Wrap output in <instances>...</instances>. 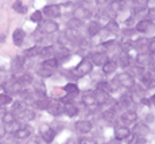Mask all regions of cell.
Listing matches in <instances>:
<instances>
[{"mask_svg":"<svg viewBox=\"0 0 155 144\" xmlns=\"http://www.w3.org/2000/svg\"><path fill=\"white\" fill-rule=\"evenodd\" d=\"M92 69H93L92 62L89 61V59L84 58V59H81V62H80L76 67H74L73 77H76V78H81V77H84V76H86V74L91 73Z\"/></svg>","mask_w":155,"mask_h":144,"instance_id":"obj_1","label":"cell"},{"mask_svg":"<svg viewBox=\"0 0 155 144\" xmlns=\"http://www.w3.org/2000/svg\"><path fill=\"white\" fill-rule=\"evenodd\" d=\"M3 90H5V93L10 96L19 94L22 92V85L18 82V80L15 77H11V78H7L3 82Z\"/></svg>","mask_w":155,"mask_h":144,"instance_id":"obj_2","label":"cell"},{"mask_svg":"<svg viewBox=\"0 0 155 144\" xmlns=\"http://www.w3.org/2000/svg\"><path fill=\"white\" fill-rule=\"evenodd\" d=\"M115 81L120 86H123V88H126V89H131V88L135 86V78H134L128 71H123V73H120L115 78Z\"/></svg>","mask_w":155,"mask_h":144,"instance_id":"obj_3","label":"cell"},{"mask_svg":"<svg viewBox=\"0 0 155 144\" xmlns=\"http://www.w3.org/2000/svg\"><path fill=\"white\" fill-rule=\"evenodd\" d=\"M46 110L53 116H61L64 113V104L58 100H50Z\"/></svg>","mask_w":155,"mask_h":144,"instance_id":"obj_4","label":"cell"},{"mask_svg":"<svg viewBox=\"0 0 155 144\" xmlns=\"http://www.w3.org/2000/svg\"><path fill=\"white\" fill-rule=\"evenodd\" d=\"M39 132H41V137H42L46 143H51L53 140H54V137H55V131L53 129L49 124L41 125Z\"/></svg>","mask_w":155,"mask_h":144,"instance_id":"obj_5","label":"cell"},{"mask_svg":"<svg viewBox=\"0 0 155 144\" xmlns=\"http://www.w3.org/2000/svg\"><path fill=\"white\" fill-rule=\"evenodd\" d=\"M39 30L43 32V34H54V32L58 31V23H55L54 20L47 19L41 22Z\"/></svg>","mask_w":155,"mask_h":144,"instance_id":"obj_6","label":"cell"},{"mask_svg":"<svg viewBox=\"0 0 155 144\" xmlns=\"http://www.w3.org/2000/svg\"><path fill=\"white\" fill-rule=\"evenodd\" d=\"M136 62H138L139 66H148L151 65L154 70V54L150 53H140L138 57H136Z\"/></svg>","mask_w":155,"mask_h":144,"instance_id":"obj_7","label":"cell"},{"mask_svg":"<svg viewBox=\"0 0 155 144\" xmlns=\"http://www.w3.org/2000/svg\"><path fill=\"white\" fill-rule=\"evenodd\" d=\"M74 18L78 20H85V19H89L92 16V11L89 8H86V5H78V7L74 8Z\"/></svg>","mask_w":155,"mask_h":144,"instance_id":"obj_8","label":"cell"},{"mask_svg":"<svg viewBox=\"0 0 155 144\" xmlns=\"http://www.w3.org/2000/svg\"><path fill=\"white\" fill-rule=\"evenodd\" d=\"M108 54L107 53H103V51H97V53H93L91 55V62L92 65H96V66H103L105 62H108Z\"/></svg>","mask_w":155,"mask_h":144,"instance_id":"obj_9","label":"cell"},{"mask_svg":"<svg viewBox=\"0 0 155 144\" xmlns=\"http://www.w3.org/2000/svg\"><path fill=\"white\" fill-rule=\"evenodd\" d=\"M42 14H45L47 18H58L61 16V5L58 4H50V5H46V7L43 8Z\"/></svg>","mask_w":155,"mask_h":144,"instance_id":"obj_10","label":"cell"},{"mask_svg":"<svg viewBox=\"0 0 155 144\" xmlns=\"http://www.w3.org/2000/svg\"><path fill=\"white\" fill-rule=\"evenodd\" d=\"M82 103H84L86 105V108H89L91 110H96L97 108H99V105H97L96 100H94L93 92H86V93H84V96H82Z\"/></svg>","mask_w":155,"mask_h":144,"instance_id":"obj_11","label":"cell"},{"mask_svg":"<svg viewBox=\"0 0 155 144\" xmlns=\"http://www.w3.org/2000/svg\"><path fill=\"white\" fill-rule=\"evenodd\" d=\"M132 133L135 137H140V139H143L144 136H147V135L150 133V128H148L146 124H143V123H139V124H136L135 127H134Z\"/></svg>","mask_w":155,"mask_h":144,"instance_id":"obj_12","label":"cell"},{"mask_svg":"<svg viewBox=\"0 0 155 144\" xmlns=\"http://www.w3.org/2000/svg\"><path fill=\"white\" fill-rule=\"evenodd\" d=\"M74 128L78 133H88L92 129V123L88 121V120H80L74 124Z\"/></svg>","mask_w":155,"mask_h":144,"instance_id":"obj_13","label":"cell"},{"mask_svg":"<svg viewBox=\"0 0 155 144\" xmlns=\"http://www.w3.org/2000/svg\"><path fill=\"white\" fill-rule=\"evenodd\" d=\"M64 104V113H66L69 117H74V116L78 115V108L76 106V104L71 103V101H66Z\"/></svg>","mask_w":155,"mask_h":144,"instance_id":"obj_14","label":"cell"},{"mask_svg":"<svg viewBox=\"0 0 155 144\" xmlns=\"http://www.w3.org/2000/svg\"><path fill=\"white\" fill-rule=\"evenodd\" d=\"M136 119H138V113L132 109H127L126 112H123L121 115V121L124 124H131V123H135Z\"/></svg>","mask_w":155,"mask_h":144,"instance_id":"obj_15","label":"cell"},{"mask_svg":"<svg viewBox=\"0 0 155 144\" xmlns=\"http://www.w3.org/2000/svg\"><path fill=\"white\" fill-rule=\"evenodd\" d=\"M23 66H25V57L23 55L14 57L12 61H11V70H12L14 73H16V71L22 70Z\"/></svg>","mask_w":155,"mask_h":144,"instance_id":"obj_16","label":"cell"},{"mask_svg":"<svg viewBox=\"0 0 155 144\" xmlns=\"http://www.w3.org/2000/svg\"><path fill=\"white\" fill-rule=\"evenodd\" d=\"M142 83L146 86V88H153L154 86V71H144V73L140 76Z\"/></svg>","mask_w":155,"mask_h":144,"instance_id":"obj_17","label":"cell"},{"mask_svg":"<svg viewBox=\"0 0 155 144\" xmlns=\"http://www.w3.org/2000/svg\"><path fill=\"white\" fill-rule=\"evenodd\" d=\"M32 135V128L28 127V125H23L20 129H18L16 132L14 133V136L16 139H27Z\"/></svg>","mask_w":155,"mask_h":144,"instance_id":"obj_18","label":"cell"},{"mask_svg":"<svg viewBox=\"0 0 155 144\" xmlns=\"http://www.w3.org/2000/svg\"><path fill=\"white\" fill-rule=\"evenodd\" d=\"M131 135L130 129L127 127H116L115 128V139L116 140H124Z\"/></svg>","mask_w":155,"mask_h":144,"instance_id":"obj_19","label":"cell"},{"mask_svg":"<svg viewBox=\"0 0 155 144\" xmlns=\"http://www.w3.org/2000/svg\"><path fill=\"white\" fill-rule=\"evenodd\" d=\"M26 109H27V104H26L25 101H15L12 104V113L16 117L22 115Z\"/></svg>","mask_w":155,"mask_h":144,"instance_id":"obj_20","label":"cell"},{"mask_svg":"<svg viewBox=\"0 0 155 144\" xmlns=\"http://www.w3.org/2000/svg\"><path fill=\"white\" fill-rule=\"evenodd\" d=\"M25 37H26V32L23 31L22 28H16L14 31V34H12L14 43L16 44V46H20V44L23 43V41H25Z\"/></svg>","mask_w":155,"mask_h":144,"instance_id":"obj_21","label":"cell"},{"mask_svg":"<svg viewBox=\"0 0 155 144\" xmlns=\"http://www.w3.org/2000/svg\"><path fill=\"white\" fill-rule=\"evenodd\" d=\"M134 103V98H132V96L131 94H123L120 97V100H119V106H123V108H126V109H130V106L132 105Z\"/></svg>","mask_w":155,"mask_h":144,"instance_id":"obj_22","label":"cell"},{"mask_svg":"<svg viewBox=\"0 0 155 144\" xmlns=\"http://www.w3.org/2000/svg\"><path fill=\"white\" fill-rule=\"evenodd\" d=\"M151 27H153V22H151V20H140V22L136 25L135 30L138 32H147Z\"/></svg>","mask_w":155,"mask_h":144,"instance_id":"obj_23","label":"cell"},{"mask_svg":"<svg viewBox=\"0 0 155 144\" xmlns=\"http://www.w3.org/2000/svg\"><path fill=\"white\" fill-rule=\"evenodd\" d=\"M96 90L109 94V93L112 92V86H111V83L107 82V81H100V82H97V85H96Z\"/></svg>","mask_w":155,"mask_h":144,"instance_id":"obj_24","label":"cell"},{"mask_svg":"<svg viewBox=\"0 0 155 144\" xmlns=\"http://www.w3.org/2000/svg\"><path fill=\"white\" fill-rule=\"evenodd\" d=\"M39 57H42V58H45V59L55 58V57H54V46H46V47H42V51H41Z\"/></svg>","mask_w":155,"mask_h":144,"instance_id":"obj_25","label":"cell"},{"mask_svg":"<svg viewBox=\"0 0 155 144\" xmlns=\"http://www.w3.org/2000/svg\"><path fill=\"white\" fill-rule=\"evenodd\" d=\"M100 32V23L99 22H91L88 25V35L89 37H94Z\"/></svg>","mask_w":155,"mask_h":144,"instance_id":"obj_26","label":"cell"},{"mask_svg":"<svg viewBox=\"0 0 155 144\" xmlns=\"http://www.w3.org/2000/svg\"><path fill=\"white\" fill-rule=\"evenodd\" d=\"M117 69V62L116 61H108L103 65V71L105 74H111Z\"/></svg>","mask_w":155,"mask_h":144,"instance_id":"obj_27","label":"cell"},{"mask_svg":"<svg viewBox=\"0 0 155 144\" xmlns=\"http://www.w3.org/2000/svg\"><path fill=\"white\" fill-rule=\"evenodd\" d=\"M54 69H50V67H46V66H41L38 69V76L42 77V78H47V77H51L54 74Z\"/></svg>","mask_w":155,"mask_h":144,"instance_id":"obj_28","label":"cell"},{"mask_svg":"<svg viewBox=\"0 0 155 144\" xmlns=\"http://www.w3.org/2000/svg\"><path fill=\"white\" fill-rule=\"evenodd\" d=\"M23 125L20 124L18 120H15V121H12V123H10V124H5L4 125V128H5V132H11V133H15L18 129H20Z\"/></svg>","mask_w":155,"mask_h":144,"instance_id":"obj_29","label":"cell"},{"mask_svg":"<svg viewBox=\"0 0 155 144\" xmlns=\"http://www.w3.org/2000/svg\"><path fill=\"white\" fill-rule=\"evenodd\" d=\"M42 51V46H34L31 47V49L26 50L25 51V55L28 57V58H34V57H38Z\"/></svg>","mask_w":155,"mask_h":144,"instance_id":"obj_30","label":"cell"},{"mask_svg":"<svg viewBox=\"0 0 155 144\" xmlns=\"http://www.w3.org/2000/svg\"><path fill=\"white\" fill-rule=\"evenodd\" d=\"M148 42H150V39H146V38H139V39L135 42V47L140 53H143V50H144V49L148 50Z\"/></svg>","mask_w":155,"mask_h":144,"instance_id":"obj_31","label":"cell"},{"mask_svg":"<svg viewBox=\"0 0 155 144\" xmlns=\"http://www.w3.org/2000/svg\"><path fill=\"white\" fill-rule=\"evenodd\" d=\"M15 78L18 80V82L20 83V85H28V83H31L32 82V77L30 76L28 73H25V74H20V76H18V77H15Z\"/></svg>","mask_w":155,"mask_h":144,"instance_id":"obj_32","label":"cell"},{"mask_svg":"<svg viewBox=\"0 0 155 144\" xmlns=\"http://www.w3.org/2000/svg\"><path fill=\"white\" fill-rule=\"evenodd\" d=\"M64 90L65 93H68L69 96H76V94H78V92H80V89H78V86L76 85V83H68V85H65V88H64Z\"/></svg>","mask_w":155,"mask_h":144,"instance_id":"obj_33","label":"cell"},{"mask_svg":"<svg viewBox=\"0 0 155 144\" xmlns=\"http://www.w3.org/2000/svg\"><path fill=\"white\" fill-rule=\"evenodd\" d=\"M16 120V116L14 115L11 110H4V113H3L2 116V121L4 123V124H10V123H12Z\"/></svg>","mask_w":155,"mask_h":144,"instance_id":"obj_34","label":"cell"},{"mask_svg":"<svg viewBox=\"0 0 155 144\" xmlns=\"http://www.w3.org/2000/svg\"><path fill=\"white\" fill-rule=\"evenodd\" d=\"M131 64V57L130 54L127 53H123L120 57H119V65L121 66V67H128Z\"/></svg>","mask_w":155,"mask_h":144,"instance_id":"obj_35","label":"cell"},{"mask_svg":"<svg viewBox=\"0 0 155 144\" xmlns=\"http://www.w3.org/2000/svg\"><path fill=\"white\" fill-rule=\"evenodd\" d=\"M59 65V61L57 58H49V59H45L42 62V66H46V67H50V69H55L58 67Z\"/></svg>","mask_w":155,"mask_h":144,"instance_id":"obj_36","label":"cell"},{"mask_svg":"<svg viewBox=\"0 0 155 144\" xmlns=\"http://www.w3.org/2000/svg\"><path fill=\"white\" fill-rule=\"evenodd\" d=\"M12 103V97L7 93H0V106H5Z\"/></svg>","mask_w":155,"mask_h":144,"instance_id":"obj_37","label":"cell"},{"mask_svg":"<svg viewBox=\"0 0 155 144\" xmlns=\"http://www.w3.org/2000/svg\"><path fill=\"white\" fill-rule=\"evenodd\" d=\"M81 26H82V22L78 19H76V18H71L69 22H68L69 30H78V28H81Z\"/></svg>","mask_w":155,"mask_h":144,"instance_id":"obj_38","label":"cell"},{"mask_svg":"<svg viewBox=\"0 0 155 144\" xmlns=\"http://www.w3.org/2000/svg\"><path fill=\"white\" fill-rule=\"evenodd\" d=\"M49 98H38L37 101H35V106L38 108V109H47V105H49Z\"/></svg>","mask_w":155,"mask_h":144,"instance_id":"obj_39","label":"cell"},{"mask_svg":"<svg viewBox=\"0 0 155 144\" xmlns=\"http://www.w3.org/2000/svg\"><path fill=\"white\" fill-rule=\"evenodd\" d=\"M130 69H131V71H128V73H130L132 77L135 76V74H136V76H142V74L146 71L144 69H143V66H139V65L132 66V67H130Z\"/></svg>","mask_w":155,"mask_h":144,"instance_id":"obj_40","label":"cell"},{"mask_svg":"<svg viewBox=\"0 0 155 144\" xmlns=\"http://www.w3.org/2000/svg\"><path fill=\"white\" fill-rule=\"evenodd\" d=\"M14 10L16 11V12H19V14H25L26 11H27V8L25 7V5H23V3L22 2H19V0H16V2L14 3Z\"/></svg>","mask_w":155,"mask_h":144,"instance_id":"obj_41","label":"cell"},{"mask_svg":"<svg viewBox=\"0 0 155 144\" xmlns=\"http://www.w3.org/2000/svg\"><path fill=\"white\" fill-rule=\"evenodd\" d=\"M105 28H107V31L116 32L119 30V26H117V23H116L115 20H109V22L105 25Z\"/></svg>","mask_w":155,"mask_h":144,"instance_id":"obj_42","label":"cell"},{"mask_svg":"<svg viewBox=\"0 0 155 144\" xmlns=\"http://www.w3.org/2000/svg\"><path fill=\"white\" fill-rule=\"evenodd\" d=\"M42 18H43L42 11H35V12L31 15V20L35 23H41L42 22Z\"/></svg>","mask_w":155,"mask_h":144,"instance_id":"obj_43","label":"cell"},{"mask_svg":"<svg viewBox=\"0 0 155 144\" xmlns=\"http://www.w3.org/2000/svg\"><path fill=\"white\" fill-rule=\"evenodd\" d=\"M148 4V0H134V5H135L138 10H143L146 8Z\"/></svg>","mask_w":155,"mask_h":144,"instance_id":"obj_44","label":"cell"},{"mask_svg":"<svg viewBox=\"0 0 155 144\" xmlns=\"http://www.w3.org/2000/svg\"><path fill=\"white\" fill-rule=\"evenodd\" d=\"M20 117L22 119H25V120H32L35 117V113L34 112H31V110H28V109H26L25 112L20 115Z\"/></svg>","mask_w":155,"mask_h":144,"instance_id":"obj_45","label":"cell"},{"mask_svg":"<svg viewBox=\"0 0 155 144\" xmlns=\"http://www.w3.org/2000/svg\"><path fill=\"white\" fill-rule=\"evenodd\" d=\"M131 49H132V43L131 42H126V43H121V50H123V53H130Z\"/></svg>","mask_w":155,"mask_h":144,"instance_id":"obj_46","label":"cell"},{"mask_svg":"<svg viewBox=\"0 0 155 144\" xmlns=\"http://www.w3.org/2000/svg\"><path fill=\"white\" fill-rule=\"evenodd\" d=\"M78 144H96V142L91 137H82L81 140H78Z\"/></svg>","mask_w":155,"mask_h":144,"instance_id":"obj_47","label":"cell"},{"mask_svg":"<svg viewBox=\"0 0 155 144\" xmlns=\"http://www.w3.org/2000/svg\"><path fill=\"white\" fill-rule=\"evenodd\" d=\"M154 51H155V39L153 38V39L148 42V53L154 54Z\"/></svg>","mask_w":155,"mask_h":144,"instance_id":"obj_48","label":"cell"},{"mask_svg":"<svg viewBox=\"0 0 155 144\" xmlns=\"http://www.w3.org/2000/svg\"><path fill=\"white\" fill-rule=\"evenodd\" d=\"M112 44H115V41H108V42H104V43L100 44V47H104V49H108L109 46H112Z\"/></svg>","mask_w":155,"mask_h":144,"instance_id":"obj_49","label":"cell"},{"mask_svg":"<svg viewBox=\"0 0 155 144\" xmlns=\"http://www.w3.org/2000/svg\"><path fill=\"white\" fill-rule=\"evenodd\" d=\"M5 133H7V132H5L4 125L0 124V139H2V137H4V136H5Z\"/></svg>","mask_w":155,"mask_h":144,"instance_id":"obj_50","label":"cell"},{"mask_svg":"<svg viewBox=\"0 0 155 144\" xmlns=\"http://www.w3.org/2000/svg\"><path fill=\"white\" fill-rule=\"evenodd\" d=\"M148 15H150V16H151V19L154 20V16H155V10H154V8H151V10L148 11Z\"/></svg>","mask_w":155,"mask_h":144,"instance_id":"obj_51","label":"cell"},{"mask_svg":"<svg viewBox=\"0 0 155 144\" xmlns=\"http://www.w3.org/2000/svg\"><path fill=\"white\" fill-rule=\"evenodd\" d=\"M66 144H77V142H76L74 139H69V140L66 142Z\"/></svg>","mask_w":155,"mask_h":144,"instance_id":"obj_52","label":"cell"},{"mask_svg":"<svg viewBox=\"0 0 155 144\" xmlns=\"http://www.w3.org/2000/svg\"><path fill=\"white\" fill-rule=\"evenodd\" d=\"M107 2H108V0H96L97 4H105Z\"/></svg>","mask_w":155,"mask_h":144,"instance_id":"obj_53","label":"cell"},{"mask_svg":"<svg viewBox=\"0 0 155 144\" xmlns=\"http://www.w3.org/2000/svg\"><path fill=\"white\" fill-rule=\"evenodd\" d=\"M124 34H126V35H128V34H134V30H126V31H124Z\"/></svg>","mask_w":155,"mask_h":144,"instance_id":"obj_54","label":"cell"},{"mask_svg":"<svg viewBox=\"0 0 155 144\" xmlns=\"http://www.w3.org/2000/svg\"><path fill=\"white\" fill-rule=\"evenodd\" d=\"M28 144H39V142H38V140L35 139V140H32V142H30Z\"/></svg>","mask_w":155,"mask_h":144,"instance_id":"obj_55","label":"cell"},{"mask_svg":"<svg viewBox=\"0 0 155 144\" xmlns=\"http://www.w3.org/2000/svg\"><path fill=\"white\" fill-rule=\"evenodd\" d=\"M112 2H115V3H123L124 0H112Z\"/></svg>","mask_w":155,"mask_h":144,"instance_id":"obj_56","label":"cell"},{"mask_svg":"<svg viewBox=\"0 0 155 144\" xmlns=\"http://www.w3.org/2000/svg\"><path fill=\"white\" fill-rule=\"evenodd\" d=\"M0 144H7V143H0Z\"/></svg>","mask_w":155,"mask_h":144,"instance_id":"obj_57","label":"cell"}]
</instances>
